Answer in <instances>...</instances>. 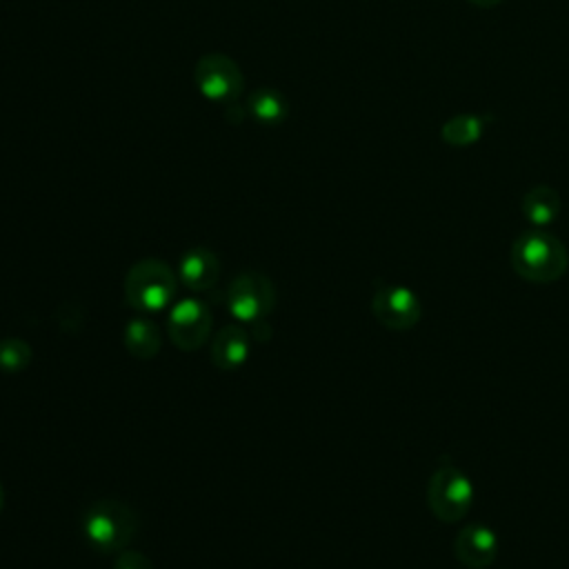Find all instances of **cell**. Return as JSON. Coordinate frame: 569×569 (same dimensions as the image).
Wrapping results in <instances>:
<instances>
[{"label": "cell", "mask_w": 569, "mask_h": 569, "mask_svg": "<svg viewBox=\"0 0 569 569\" xmlns=\"http://www.w3.org/2000/svg\"><path fill=\"white\" fill-rule=\"evenodd\" d=\"M511 267L522 280L547 284L562 278L569 267V253L553 233L536 227L513 240Z\"/></svg>", "instance_id": "obj_1"}, {"label": "cell", "mask_w": 569, "mask_h": 569, "mask_svg": "<svg viewBox=\"0 0 569 569\" xmlns=\"http://www.w3.org/2000/svg\"><path fill=\"white\" fill-rule=\"evenodd\" d=\"M138 529L133 509L113 498L91 502L80 518V531L87 545L100 553H120Z\"/></svg>", "instance_id": "obj_2"}, {"label": "cell", "mask_w": 569, "mask_h": 569, "mask_svg": "<svg viewBox=\"0 0 569 569\" xmlns=\"http://www.w3.org/2000/svg\"><path fill=\"white\" fill-rule=\"evenodd\" d=\"M178 278L171 267L158 258L138 260L124 278V300L140 313H156L176 298Z\"/></svg>", "instance_id": "obj_3"}, {"label": "cell", "mask_w": 569, "mask_h": 569, "mask_svg": "<svg viewBox=\"0 0 569 569\" xmlns=\"http://www.w3.org/2000/svg\"><path fill=\"white\" fill-rule=\"evenodd\" d=\"M427 505L440 522H460L473 505L471 478L449 460H442L427 485Z\"/></svg>", "instance_id": "obj_4"}, {"label": "cell", "mask_w": 569, "mask_h": 569, "mask_svg": "<svg viewBox=\"0 0 569 569\" xmlns=\"http://www.w3.org/2000/svg\"><path fill=\"white\" fill-rule=\"evenodd\" d=\"M229 313L244 325L264 320L276 307V287L269 276L258 271L238 273L224 293Z\"/></svg>", "instance_id": "obj_5"}, {"label": "cell", "mask_w": 569, "mask_h": 569, "mask_svg": "<svg viewBox=\"0 0 569 569\" xmlns=\"http://www.w3.org/2000/svg\"><path fill=\"white\" fill-rule=\"evenodd\" d=\"M213 327V316L209 305H204L200 298H182L178 300L169 316H167V331L169 340L180 351H196L200 349Z\"/></svg>", "instance_id": "obj_6"}, {"label": "cell", "mask_w": 569, "mask_h": 569, "mask_svg": "<svg viewBox=\"0 0 569 569\" xmlns=\"http://www.w3.org/2000/svg\"><path fill=\"white\" fill-rule=\"evenodd\" d=\"M198 91L211 102H233L244 84L240 67L224 53H207L198 60L196 71Z\"/></svg>", "instance_id": "obj_7"}, {"label": "cell", "mask_w": 569, "mask_h": 569, "mask_svg": "<svg viewBox=\"0 0 569 569\" xmlns=\"http://www.w3.org/2000/svg\"><path fill=\"white\" fill-rule=\"evenodd\" d=\"M371 313L382 327L391 331H407L420 320L422 305L409 287L382 284L371 298Z\"/></svg>", "instance_id": "obj_8"}, {"label": "cell", "mask_w": 569, "mask_h": 569, "mask_svg": "<svg viewBox=\"0 0 569 569\" xmlns=\"http://www.w3.org/2000/svg\"><path fill=\"white\" fill-rule=\"evenodd\" d=\"M456 560L467 569H487L498 556V536L482 522L465 525L453 542Z\"/></svg>", "instance_id": "obj_9"}, {"label": "cell", "mask_w": 569, "mask_h": 569, "mask_svg": "<svg viewBox=\"0 0 569 569\" xmlns=\"http://www.w3.org/2000/svg\"><path fill=\"white\" fill-rule=\"evenodd\" d=\"M220 258L207 247H191L182 253L178 264V278L189 291H209L220 280Z\"/></svg>", "instance_id": "obj_10"}, {"label": "cell", "mask_w": 569, "mask_h": 569, "mask_svg": "<svg viewBox=\"0 0 569 569\" xmlns=\"http://www.w3.org/2000/svg\"><path fill=\"white\" fill-rule=\"evenodd\" d=\"M249 349H251L249 331L240 325H227L216 333L211 342V362L222 371L240 369L249 358Z\"/></svg>", "instance_id": "obj_11"}, {"label": "cell", "mask_w": 569, "mask_h": 569, "mask_svg": "<svg viewBox=\"0 0 569 569\" xmlns=\"http://www.w3.org/2000/svg\"><path fill=\"white\" fill-rule=\"evenodd\" d=\"M122 340H124L127 351L138 360H149V358L158 356V351L162 347V333H160L158 325L142 316L131 318L127 322Z\"/></svg>", "instance_id": "obj_12"}, {"label": "cell", "mask_w": 569, "mask_h": 569, "mask_svg": "<svg viewBox=\"0 0 569 569\" xmlns=\"http://www.w3.org/2000/svg\"><path fill=\"white\" fill-rule=\"evenodd\" d=\"M520 207H522L525 218L533 227L542 229V227L551 224L558 218V213H560V196L549 184H536V187H531L522 196V204Z\"/></svg>", "instance_id": "obj_13"}, {"label": "cell", "mask_w": 569, "mask_h": 569, "mask_svg": "<svg viewBox=\"0 0 569 569\" xmlns=\"http://www.w3.org/2000/svg\"><path fill=\"white\" fill-rule=\"evenodd\" d=\"M247 111L251 113L253 120H258L267 127H276V124L284 122V118L289 113V104H287L284 96L278 89L262 87V89H256L249 96Z\"/></svg>", "instance_id": "obj_14"}, {"label": "cell", "mask_w": 569, "mask_h": 569, "mask_svg": "<svg viewBox=\"0 0 569 569\" xmlns=\"http://www.w3.org/2000/svg\"><path fill=\"white\" fill-rule=\"evenodd\" d=\"M482 133H485V118L476 113H458L449 118L440 129L442 140L451 147H469L478 142Z\"/></svg>", "instance_id": "obj_15"}, {"label": "cell", "mask_w": 569, "mask_h": 569, "mask_svg": "<svg viewBox=\"0 0 569 569\" xmlns=\"http://www.w3.org/2000/svg\"><path fill=\"white\" fill-rule=\"evenodd\" d=\"M31 365V347L20 338L0 340V371L18 373Z\"/></svg>", "instance_id": "obj_16"}, {"label": "cell", "mask_w": 569, "mask_h": 569, "mask_svg": "<svg viewBox=\"0 0 569 569\" xmlns=\"http://www.w3.org/2000/svg\"><path fill=\"white\" fill-rule=\"evenodd\" d=\"M113 569H153L151 560L140 551H120Z\"/></svg>", "instance_id": "obj_17"}, {"label": "cell", "mask_w": 569, "mask_h": 569, "mask_svg": "<svg viewBox=\"0 0 569 569\" xmlns=\"http://www.w3.org/2000/svg\"><path fill=\"white\" fill-rule=\"evenodd\" d=\"M469 2H471V4H476V7H485V9H487V7H496V4H500L502 0H469Z\"/></svg>", "instance_id": "obj_18"}, {"label": "cell", "mask_w": 569, "mask_h": 569, "mask_svg": "<svg viewBox=\"0 0 569 569\" xmlns=\"http://www.w3.org/2000/svg\"><path fill=\"white\" fill-rule=\"evenodd\" d=\"M4 507V489H2V482H0V511Z\"/></svg>", "instance_id": "obj_19"}]
</instances>
